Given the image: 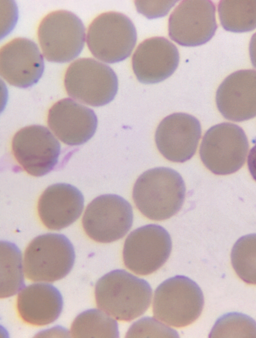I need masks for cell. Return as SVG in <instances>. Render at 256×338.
<instances>
[{
	"instance_id": "obj_1",
	"label": "cell",
	"mask_w": 256,
	"mask_h": 338,
	"mask_svg": "<svg viewBox=\"0 0 256 338\" xmlns=\"http://www.w3.org/2000/svg\"><path fill=\"white\" fill-rule=\"evenodd\" d=\"M94 294L99 309L117 320L130 321L148 309L152 291L144 279L116 269L98 280Z\"/></svg>"
},
{
	"instance_id": "obj_2",
	"label": "cell",
	"mask_w": 256,
	"mask_h": 338,
	"mask_svg": "<svg viewBox=\"0 0 256 338\" xmlns=\"http://www.w3.org/2000/svg\"><path fill=\"white\" fill-rule=\"evenodd\" d=\"M186 186L180 175L166 167H155L143 173L136 181L132 197L140 212L147 218L164 220L182 208Z\"/></svg>"
},
{
	"instance_id": "obj_3",
	"label": "cell",
	"mask_w": 256,
	"mask_h": 338,
	"mask_svg": "<svg viewBox=\"0 0 256 338\" xmlns=\"http://www.w3.org/2000/svg\"><path fill=\"white\" fill-rule=\"evenodd\" d=\"M204 297L199 286L183 275L170 278L154 291L152 311L156 318L176 327L187 326L200 315Z\"/></svg>"
},
{
	"instance_id": "obj_4",
	"label": "cell",
	"mask_w": 256,
	"mask_h": 338,
	"mask_svg": "<svg viewBox=\"0 0 256 338\" xmlns=\"http://www.w3.org/2000/svg\"><path fill=\"white\" fill-rule=\"evenodd\" d=\"M74 260V247L66 236L47 233L34 238L26 247L24 270L29 280L52 282L69 273Z\"/></svg>"
},
{
	"instance_id": "obj_5",
	"label": "cell",
	"mask_w": 256,
	"mask_h": 338,
	"mask_svg": "<svg viewBox=\"0 0 256 338\" xmlns=\"http://www.w3.org/2000/svg\"><path fill=\"white\" fill-rule=\"evenodd\" d=\"M64 84L70 97L94 107L109 103L118 90V79L114 70L90 58H80L70 64L65 74Z\"/></svg>"
},
{
	"instance_id": "obj_6",
	"label": "cell",
	"mask_w": 256,
	"mask_h": 338,
	"mask_svg": "<svg viewBox=\"0 0 256 338\" xmlns=\"http://www.w3.org/2000/svg\"><path fill=\"white\" fill-rule=\"evenodd\" d=\"M136 39V29L130 18L120 13L108 12L100 15L90 23L86 44L96 58L114 63L130 55Z\"/></svg>"
},
{
	"instance_id": "obj_7",
	"label": "cell",
	"mask_w": 256,
	"mask_h": 338,
	"mask_svg": "<svg viewBox=\"0 0 256 338\" xmlns=\"http://www.w3.org/2000/svg\"><path fill=\"white\" fill-rule=\"evenodd\" d=\"M38 37L46 60L70 62L81 53L85 42V28L74 14L66 10L47 15L40 23Z\"/></svg>"
},
{
	"instance_id": "obj_8",
	"label": "cell",
	"mask_w": 256,
	"mask_h": 338,
	"mask_svg": "<svg viewBox=\"0 0 256 338\" xmlns=\"http://www.w3.org/2000/svg\"><path fill=\"white\" fill-rule=\"evenodd\" d=\"M248 149L247 137L239 126L230 123L215 125L205 133L200 148L204 165L214 174L226 175L240 170Z\"/></svg>"
},
{
	"instance_id": "obj_9",
	"label": "cell",
	"mask_w": 256,
	"mask_h": 338,
	"mask_svg": "<svg viewBox=\"0 0 256 338\" xmlns=\"http://www.w3.org/2000/svg\"><path fill=\"white\" fill-rule=\"evenodd\" d=\"M132 222L131 205L114 194L103 195L94 199L87 206L82 219L87 235L96 242L104 243L124 237Z\"/></svg>"
},
{
	"instance_id": "obj_10",
	"label": "cell",
	"mask_w": 256,
	"mask_h": 338,
	"mask_svg": "<svg viewBox=\"0 0 256 338\" xmlns=\"http://www.w3.org/2000/svg\"><path fill=\"white\" fill-rule=\"evenodd\" d=\"M172 248L170 236L164 227L156 224L140 227L132 231L125 240L124 264L136 274H150L165 263Z\"/></svg>"
},
{
	"instance_id": "obj_11",
	"label": "cell",
	"mask_w": 256,
	"mask_h": 338,
	"mask_svg": "<svg viewBox=\"0 0 256 338\" xmlns=\"http://www.w3.org/2000/svg\"><path fill=\"white\" fill-rule=\"evenodd\" d=\"M13 155L21 167L34 177L43 176L58 163L60 145L46 127L32 125L18 130L14 136Z\"/></svg>"
},
{
	"instance_id": "obj_12",
	"label": "cell",
	"mask_w": 256,
	"mask_h": 338,
	"mask_svg": "<svg viewBox=\"0 0 256 338\" xmlns=\"http://www.w3.org/2000/svg\"><path fill=\"white\" fill-rule=\"evenodd\" d=\"M216 8L210 1H183L168 19V35L186 47L204 44L214 36L218 26Z\"/></svg>"
},
{
	"instance_id": "obj_13",
	"label": "cell",
	"mask_w": 256,
	"mask_h": 338,
	"mask_svg": "<svg viewBox=\"0 0 256 338\" xmlns=\"http://www.w3.org/2000/svg\"><path fill=\"white\" fill-rule=\"evenodd\" d=\"M200 121L185 113H174L164 118L155 133L161 154L172 162H184L194 154L201 136Z\"/></svg>"
},
{
	"instance_id": "obj_14",
	"label": "cell",
	"mask_w": 256,
	"mask_h": 338,
	"mask_svg": "<svg viewBox=\"0 0 256 338\" xmlns=\"http://www.w3.org/2000/svg\"><path fill=\"white\" fill-rule=\"evenodd\" d=\"M44 61L37 45L17 38L0 50V73L10 85L26 88L36 84L44 71Z\"/></svg>"
},
{
	"instance_id": "obj_15",
	"label": "cell",
	"mask_w": 256,
	"mask_h": 338,
	"mask_svg": "<svg viewBox=\"0 0 256 338\" xmlns=\"http://www.w3.org/2000/svg\"><path fill=\"white\" fill-rule=\"evenodd\" d=\"M47 122L55 135L68 145L87 142L95 133L98 125L97 117L92 109L68 98L51 107Z\"/></svg>"
},
{
	"instance_id": "obj_16",
	"label": "cell",
	"mask_w": 256,
	"mask_h": 338,
	"mask_svg": "<svg viewBox=\"0 0 256 338\" xmlns=\"http://www.w3.org/2000/svg\"><path fill=\"white\" fill-rule=\"evenodd\" d=\"M218 110L226 119L242 121L256 116V70H241L228 76L216 96Z\"/></svg>"
},
{
	"instance_id": "obj_17",
	"label": "cell",
	"mask_w": 256,
	"mask_h": 338,
	"mask_svg": "<svg viewBox=\"0 0 256 338\" xmlns=\"http://www.w3.org/2000/svg\"><path fill=\"white\" fill-rule=\"evenodd\" d=\"M177 47L168 39L156 37L145 40L136 50L132 67L138 80L144 84H154L170 77L179 63Z\"/></svg>"
},
{
	"instance_id": "obj_18",
	"label": "cell",
	"mask_w": 256,
	"mask_h": 338,
	"mask_svg": "<svg viewBox=\"0 0 256 338\" xmlns=\"http://www.w3.org/2000/svg\"><path fill=\"white\" fill-rule=\"evenodd\" d=\"M84 203L83 195L76 188L68 184H55L48 187L40 197L38 214L46 228L60 230L79 218Z\"/></svg>"
},
{
	"instance_id": "obj_19",
	"label": "cell",
	"mask_w": 256,
	"mask_h": 338,
	"mask_svg": "<svg viewBox=\"0 0 256 338\" xmlns=\"http://www.w3.org/2000/svg\"><path fill=\"white\" fill-rule=\"evenodd\" d=\"M18 313L26 322L43 326L54 321L63 307L62 297L52 285L34 283L24 287L17 298Z\"/></svg>"
},
{
	"instance_id": "obj_20",
	"label": "cell",
	"mask_w": 256,
	"mask_h": 338,
	"mask_svg": "<svg viewBox=\"0 0 256 338\" xmlns=\"http://www.w3.org/2000/svg\"><path fill=\"white\" fill-rule=\"evenodd\" d=\"M1 298L9 297L20 292L24 287L22 253L14 244L0 241Z\"/></svg>"
},
{
	"instance_id": "obj_21",
	"label": "cell",
	"mask_w": 256,
	"mask_h": 338,
	"mask_svg": "<svg viewBox=\"0 0 256 338\" xmlns=\"http://www.w3.org/2000/svg\"><path fill=\"white\" fill-rule=\"evenodd\" d=\"M73 337H118V324L109 314L90 309L78 314L70 328Z\"/></svg>"
},
{
	"instance_id": "obj_22",
	"label": "cell",
	"mask_w": 256,
	"mask_h": 338,
	"mask_svg": "<svg viewBox=\"0 0 256 338\" xmlns=\"http://www.w3.org/2000/svg\"><path fill=\"white\" fill-rule=\"evenodd\" d=\"M218 7L224 30L242 33L256 28V1H221Z\"/></svg>"
},
{
	"instance_id": "obj_23",
	"label": "cell",
	"mask_w": 256,
	"mask_h": 338,
	"mask_svg": "<svg viewBox=\"0 0 256 338\" xmlns=\"http://www.w3.org/2000/svg\"><path fill=\"white\" fill-rule=\"evenodd\" d=\"M230 258L238 277L246 283L256 285V234L240 238L233 246Z\"/></svg>"
},
{
	"instance_id": "obj_24",
	"label": "cell",
	"mask_w": 256,
	"mask_h": 338,
	"mask_svg": "<svg viewBox=\"0 0 256 338\" xmlns=\"http://www.w3.org/2000/svg\"><path fill=\"white\" fill-rule=\"evenodd\" d=\"M209 337H256V322L247 315L230 312L220 317Z\"/></svg>"
},
{
	"instance_id": "obj_25",
	"label": "cell",
	"mask_w": 256,
	"mask_h": 338,
	"mask_svg": "<svg viewBox=\"0 0 256 338\" xmlns=\"http://www.w3.org/2000/svg\"><path fill=\"white\" fill-rule=\"evenodd\" d=\"M126 337H178V332L162 321L153 317H144L134 322L130 327Z\"/></svg>"
},
{
	"instance_id": "obj_26",
	"label": "cell",
	"mask_w": 256,
	"mask_h": 338,
	"mask_svg": "<svg viewBox=\"0 0 256 338\" xmlns=\"http://www.w3.org/2000/svg\"><path fill=\"white\" fill-rule=\"evenodd\" d=\"M176 2L136 1L134 3L138 12L148 19H153L166 15Z\"/></svg>"
},
{
	"instance_id": "obj_27",
	"label": "cell",
	"mask_w": 256,
	"mask_h": 338,
	"mask_svg": "<svg viewBox=\"0 0 256 338\" xmlns=\"http://www.w3.org/2000/svg\"><path fill=\"white\" fill-rule=\"evenodd\" d=\"M248 165L253 179L256 181V144L250 149L248 158Z\"/></svg>"
},
{
	"instance_id": "obj_28",
	"label": "cell",
	"mask_w": 256,
	"mask_h": 338,
	"mask_svg": "<svg viewBox=\"0 0 256 338\" xmlns=\"http://www.w3.org/2000/svg\"><path fill=\"white\" fill-rule=\"evenodd\" d=\"M250 56L253 66L256 68V33L251 38L249 46Z\"/></svg>"
}]
</instances>
